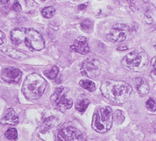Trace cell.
Returning <instances> with one entry per match:
<instances>
[{
	"label": "cell",
	"instance_id": "6da1fadb",
	"mask_svg": "<svg viewBox=\"0 0 156 141\" xmlns=\"http://www.w3.org/2000/svg\"><path fill=\"white\" fill-rule=\"evenodd\" d=\"M101 91L107 99L117 104H124L131 96L132 87L124 81L108 79L102 83Z\"/></svg>",
	"mask_w": 156,
	"mask_h": 141
},
{
	"label": "cell",
	"instance_id": "7a4b0ae2",
	"mask_svg": "<svg viewBox=\"0 0 156 141\" xmlns=\"http://www.w3.org/2000/svg\"><path fill=\"white\" fill-rule=\"evenodd\" d=\"M11 41L15 45L24 43L29 49L41 51L45 47V43L41 34L37 31L26 28H17L11 31Z\"/></svg>",
	"mask_w": 156,
	"mask_h": 141
},
{
	"label": "cell",
	"instance_id": "3957f363",
	"mask_svg": "<svg viewBox=\"0 0 156 141\" xmlns=\"http://www.w3.org/2000/svg\"><path fill=\"white\" fill-rule=\"evenodd\" d=\"M46 86L47 82L41 76L32 73L25 79L22 86V92L27 99L36 100L42 96Z\"/></svg>",
	"mask_w": 156,
	"mask_h": 141
},
{
	"label": "cell",
	"instance_id": "277c9868",
	"mask_svg": "<svg viewBox=\"0 0 156 141\" xmlns=\"http://www.w3.org/2000/svg\"><path fill=\"white\" fill-rule=\"evenodd\" d=\"M113 122V113L109 106L99 108L94 113L92 127L96 132L104 134L111 129Z\"/></svg>",
	"mask_w": 156,
	"mask_h": 141
},
{
	"label": "cell",
	"instance_id": "5b68a950",
	"mask_svg": "<svg viewBox=\"0 0 156 141\" xmlns=\"http://www.w3.org/2000/svg\"><path fill=\"white\" fill-rule=\"evenodd\" d=\"M149 56L144 51L134 50L129 53L122 60V65L129 70L141 72L146 68Z\"/></svg>",
	"mask_w": 156,
	"mask_h": 141
},
{
	"label": "cell",
	"instance_id": "8992f818",
	"mask_svg": "<svg viewBox=\"0 0 156 141\" xmlns=\"http://www.w3.org/2000/svg\"><path fill=\"white\" fill-rule=\"evenodd\" d=\"M130 30L127 25L122 23H116L111 28L108 36L112 41L121 43L127 39Z\"/></svg>",
	"mask_w": 156,
	"mask_h": 141
},
{
	"label": "cell",
	"instance_id": "52a82bcc",
	"mask_svg": "<svg viewBox=\"0 0 156 141\" xmlns=\"http://www.w3.org/2000/svg\"><path fill=\"white\" fill-rule=\"evenodd\" d=\"M58 141H84L83 133L73 126L62 127L58 135Z\"/></svg>",
	"mask_w": 156,
	"mask_h": 141
},
{
	"label": "cell",
	"instance_id": "ba28073f",
	"mask_svg": "<svg viewBox=\"0 0 156 141\" xmlns=\"http://www.w3.org/2000/svg\"><path fill=\"white\" fill-rule=\"evenodd\" d=\"M64 91V87H58L51 97V99L55 102L58 109L63 112L69 109L73 104V100L66 97Z\"/></svg>",
	"mask_w": 156,
	"mask_h": 141
},
{
	"label": "cell",
	"instance_id": "9c48e42d",
	"mask_svg": "<svg viewBox=\"0 0 156 141\" xmlns=\"http://www.w3.org/2000/svg\"><path fill=\"white\" fill-rule=\"evenodd\" d=\"M101 72V63L95 59L88 58L84 61L81 68V72L83 75L89 78H95Z\"/></svg>",
	"mask_w": 156,
	"mask_h": 141
},
{
	"label": "cell",
	"instance_id": "30bf717a",
	"mask_svg": "<svg viewBox=\"0 0 156 141\" xmlns=\"http://www.w3.org/2000/svg\"><path fill=\"white\" fill-rule=\"evenodd\" d=\"M2 79L6 83L9 84H16L20 82L22 77V72L20 69L8 67L4 68L1 72Z\"/></svg>",
	"mask_w": 156,
	"mask_h": 141
},
{
	"label": "cell",
	"instance_id": "8fae6325",
	"mask_svg": "<svg viewBox=\"0 0 156 141\" xmlns=\"http://www.w3.org/2000/svg\"><path fill=\"white\" fill-rule=\"evenodd\" d=\"M71 49L76 53L84 55L89 51V47L87 38L80 36L74 41V44L71 46Z\"/></svg>",
	"mask_w": 156,
	"mask_h": 141
},
{
	"label": "cell",
	"instance_id": "7c38bea8",
	"mask_svg": "<svg viewBox=\"0 0 156 141\" xmlns=\"http://www.w3.org/2000/svg\"><path fill=\"white\" fill-rule=\"evenodd\" d=\"M0 123L11 125H15L19 123V118L13 109L9 108L6 110L4 116L0 120Z\"/></svg>",
	"mask_w": 156,
	"mask_h": 141
},
{
	"label": "cell",
	"instance_id": "4fadbf2b",
	"mask_svg": "<svg viewBox=\"0 0 156 141\" xmlns=\"http://www.w3.org/2000/svg\"><path fill=\"white\" fill-rule=\"evenodd\" d=\"M133 82L140 96H144L148 94L149 87L147 83L144 80H143L142 78L138 77V78H136L134 79Z\"/></svg>",
	"mask_w": 156,
	"mask_h": 141
},
{
	"label": "cell",
	"instance_id": "5bb4252c",
	"mask_svg": "<svg viewBox=\"0 0 156 141\" xmlns=\"http://www.w3.org/2000/svg\"><path fill=\"white\" fill-rule=\"evenodd\" d=\"M2 51L6 55L16 59H24L28 57V55L13 48H3Z\"/></svg>",
	"mask_w": 156,
	"mask_h": 141
},
{
	"label": "cell",
	"instance_id": "9a60e30c",
	"mask_svg": "<svg viewBox=\"0 0 156 141\" xmlns=\"http://www.w3.org/2000/svg\"><path fill=\"white\" fill-rule=\"evenodd\" d=\"M80 86L88 91L89 92H93L96 90V84L94 82L89 79H83L80 82Z\"/></svg>",
	"mask_w": 156,
	"mask_h": 141
},
{
	"label": "cell",
	"instance_id": "2e32d148",
	"mask_svg": "<svg viewBox=\"0 0 156 141\" xmlns=\"http://www.w3.org/2000/svg\"><path fill=\"white\" fill-rule=\"evenodd\" d=\"M89 103L90 102L87 99H82L76 102L75 108L77 111L80 112H84L89 105Z\"/></svg>",
	"mask_w": 156,
	"mask_h": 141
},
{
	"label": "cell",
	"instance_id": "e0dca14e",
	"mask_svg": "<svg viewBox=\"0 0 156 141\" xmlns=\"http://www.w3.org/2000/svg\"><path fill=\"white\" fill-rule=\"evenodd\" d=\"M59 72V69L57 66H54L50 69L46 70L44 72V75L49 79H55L56 78Z\"/></svg>",
	"mask_w": 156,
	"mask_h": 141
},
{
	"label": "cell",
	"instance_id": "ac0fdd59",
	"mask_svg": "<svg viewBox=\"0 0 156 141\" xmlns=\"http://www.w3.org/2000/svg\"><path fill=\"white\" fill-rule=\"evenodd\" d=\"M56 9L53 6H48L44 8L41 11V14L44 18L49 19L53 17L55 13Z\"/></svg>",
	"mask_w": 156,
	"mask_h": 141
},
{
	"label": "cell",
	"instance_id": "d6986e66",
	"mask_svg": "<svg viewBox=\"0 0 156 141\" xmlns=\"http://www.w3.org/2000/svg\"><path fill=\"white\" fill-rule=\"evenodd\" d=\"M5 137L9 140L15 141L18 139V132L15 128H9L8 129L5 134Z\"/></svg>",
	"mask_w": 156,
	"mask_h": 141
},
{
	"label": "cell",
	"instance_id": "ffe728a7",
	"mask_svg": "<svg viewBox=\"0 0 156 141\" xmlns=\"http://www.w3.org/2000/svg\"><path fill=\"white\" fill-rule=\"evenodd\" d=\"M81 27L84 32L86 33H90L93 31V24L91 21H90L89 19H86L81 23Z\"/></svg>",
	"mask_w": 156,
	"mask_h": 141
},
{
	"label": "cell",
	"instance_id": "44dd1931",
	"mask_svg": "<svg viewBox=\"0 0 156 141\" xmlns=\"http://www.w3.org/2000/svg\"><path fill=\"white\" fill-rule=\"evenodd\" d=\"M147 108L151 112L156 111V102L152 98H149L146 102Z\"/></svg>",
	"mask_w": 156,
	"mask_h": 141
},
{
	"label": "cell",
	"instance_id": "7402d4cb",
	"mask_svg": "<svg viewBox=\"0 0 156 141\" xmlns=\"http://www.w3.org/2000/svg\"><path fill=\"white\" fill-rule=\"evenodd\" d=\"M113 118H115V121L117 122V123H118V124L122 123L124 120V116L122 113V111H121L120 110H117L115 111V116H114V117L113 116Z\"/></svg>",
	"mask_w": 156,
	"mask_h": 141
},
{
	"label": "cell",
	"instance_id": "603a6c76",
	"mask_svg": "<svg viewBox=\"0 0 156 141\" xmlns=\"http://www.w3.org/2000/svg\"><path fill=\"white\" fill-rule=\"evenodd\" d=\"M152 70L151 71V76L152 78L156 80V57H154L151 61Z\"/></svg>",
	"mask_w": 156,
	"mask_h": 141
},
{
	"label": "cell",
	"instance_id": "cb8c5ba5",
	"mask_svg": "<svg viewBox=\"0 0 156 141\" xmlns=\"http://www.w3.org/2000/svg\"><path fill=\"white\" fill-rule=\"evenodd\" d=\"M12 9L15 12H20L21 10V6L18 2H15L12 5Z\"/></svg>",
	"mask_w": 156,
	"mask_h": 141
},
{
	"label": "cell",
	"instance_id": "d4e9b609",
	"mask_svg": "<svg viewBox=\"0 0 156 141\" xmlns=\"http://www.w3.org/2000/svg\"><path fill=\"white\" fill-rule=\"evenodd\" d=\"M5 34L3 32H2L1 30H0V45H2L4 43V39H5Z\"/></svg>",
	"mask_w": 156,
	"mask_h": 141
},
{
	"label": "cell",
	"instance_id": "484cf974",
	"mask_svg": "<svg viewBox=\"0 0 156 141\" xmlns=\"http://www.w3.org/2000/svg\"><path fill=\"white\" fill-rule=\"evenodd\" d=\"M86 7H87V5L83 4V5H79V6H78V9H79V10H84L86 8Z\"/></svg>",
	"mask_w": 156,
	"mask_h": 141
},
{
	"label": "cell",
	"instance_id": "4316f807",
	"mask_svg": "<svg viewBox=\"0 0 156 141\" xmlns=\"http://www.w3.org/2000/svg\"><path fill=\"white\" fill-rule=\"evenodd\" d=\"M9 2V0H0V5H7Z\"/></svg>",
	"mask_w": 156,
	"mask_h": 141
},
{
	"label": "cell",
	"instance_id": "83f0119b",
	"mask_svg": "<svg viewBox=\"0 0 156 141\" xmlns=\"http://www.w3.org/2000/svg\"><path fill=\"white\" fill-rule=\"evenodd\" d=\"M126 49H127V48L125 46H119L118 48V50H119V51H124Z\"/></svg>",
	"mask_w": 156,
	"mask_h": 141
},
{
	"label": "cell",
	"instance_id": "f1b7e54d",
	"mask_svg": "<svg viewBox=\"0 0 156 141\" xmlns=\"http://www.w3.org/2000/svg\"><path fill=\"white\" fill-rule=\"evenodd\" d=\"M143 2H149V0H142Z\"/></svg>",
	"mask_w": 156,
	"mask_h": 141
},
{
	"label": "cell",
	"instance_id": "f546056e",
	"mask_svg": "<svg viewBox=\"0 0 156 141\" xmlns=\"http://www.w3.org/2000/svg\"><path fill=\"white\" fill-rule=\"evenodd\" d=\"M154 30H156V25L155 26V27H154Z\"/></svg>",
	"mask_w": 156,
	"mask_h": 141
},
{
	"label": "cell",
	"instance_id": "4dcf8cb0",
	"mask_svg": "<svg viewBox=\"0 0 156 141\" xmlns=\"http://www.w3.org/2000/svg\"><path fill=\"white\" fill-rule=\"evenodd\" d=\"M155 133H156V127L155 128Z\"/></svg>",
	"mask_w": 156,
	"mask_h": 141
},
{
	"label": "cell",
	"instance_id": "1f68e13d",
	"mask_svg": "<svg viewBox=\"0 0 156 141\" xmlns=\"http://www.w3.org/2000/svg\"><path fill=\"white\" fill-rule=\"evenodd\" d=\"M41 1H43V2H44V1H46V0H41Z\"/></svg>",
	"mask_w": 156,
	"mask_h": 141
}]
</instances>
